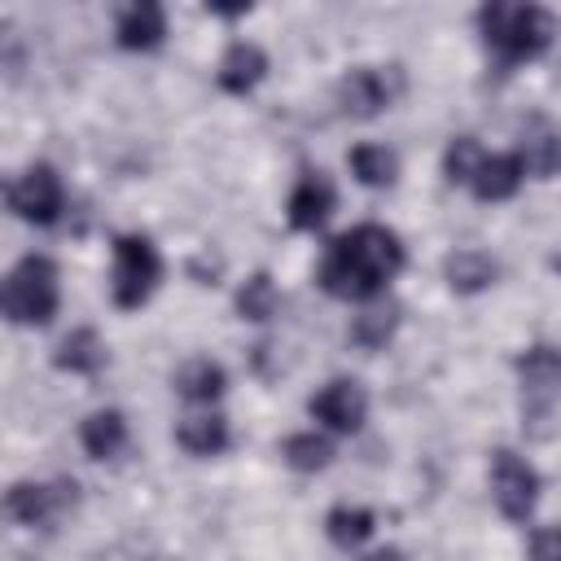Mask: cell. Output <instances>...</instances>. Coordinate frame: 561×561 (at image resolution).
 <instances>
[{
  "label": "cell",
  "instance_id": "obj_13",
  "mask_svg": "<svg viewBox=\"0 0 561 561\" xmlns=\"http://www.w3.org/2000/svg\"><path fill=\"white\" fill-rule=\"evenodd\" d=\"M285 210H289V224H294L298 232H316V228L329 219V210H333V184H329L320 171H307V175L294 184Z\"/></svg>",
  "mask_w": 561,
  "mask_h": 561
},
{
  "label": "cell",
  "instance_id": "obj_10",
  "mask_svg": "<svg viewBox=\"0 0 561 561\" xmlns=\"http://www.w3.org/2000/svg\"><path fill=\"white\" fill-rule=\"evenodd\" d=\"M162 35H167V18H162V4H153V0L123 4L114 18V39L127 53H153L162 44Z\"/></svg>",
  "mask_w": 561,
  "mask_h": 561
},
{
  "label": "cell",
  "instance_id": "obj_16",
  "mask_svg": "<svg viewBox=\"0 0 561 561\" xmlns=\"http://www.w3.org/2000/svg\"><path fill=\"white\" fill-rule=\"evenodd\" d=\"M443 276H447V285H451L456 294H482L486 285H495L500 263H495L486 250L465 245V250H451V254L443 259Z\"/></svg>",
  "mask_w": 561,
  "mask_h": 561
},
{
  "label": "cell",
  "instance_id": "obj_15",
  "mask_svg": "<svg viewBox=\"0 0 561 561\" xmlns=\"http://www.w3.org/2000/svg\"><path fill=\"white\" fill-rule=\"evenodd\" d=\"M267 75V53L259 48V44H245V39H237L228 53H224V61H219V88L224 92H232V96H245L250 88H259V79Z\"/></svg>",
  "mask_w": 561,
  "mask_h": 561
},
{
  "label": "cell",
  "instance_id": "obj_26",
  "mask_svg": "<svg viewBox=\"0 0 561 561\" xmlns=\"http://www.w3.org/2000/svg\"><path fill=\"white\" fill-rule=\"evenodd\" d=\"M482 158H486V153L478 149V140H473V136H456V140L447 145V153H443V171H447V180H451V184H469Z\"/></svg>",
  "mask_w": 561,
  "mask_h": 561
},
{
  "label": "cell",
  "instance_id": "obj_21",
  "mask_svg": "<svg viewBox=\"0 0 561 561\" xmlns=\"http://www.w3.org/2000/svg\"><path fill=\"white\" fill-rule=\"evenodd\" d=\"M346 162H351L355 180L368 184V188H390L394 175H399V158H394L386 145H355V149L346 153Z\"/></svg>",
  "mask_w": 561,
  "mask_h": 561
},
{
  "label": "cell",
  "instance_id": "obj_5",
  "mask_svg": "<svg viewBox=\"0 0 561 561\" xmlns=\"http://www.w3.org/2000/svg\"><path fill=\"white\" fill-rule=\"evenodd\" d=\"M399 92H403V70L399 66H355L337 83V105L351 118H373V114L390 110L399 101Z\"/></svg>",
  "mask_w": 561,
  "mask_h": 561
},
{
  "label": "cell",
  "instance_id": "obj_4",
  "mask_svg": "<svg viewBox=\"0 0 561 561\" xmlns=\"http://www.w3.org/2000/svg\"><path fill=\"white\" fill-rule=\"evenodd\" d=\"M158 276H162V259L153 250L149 237L140 232H127L114 241V272H110V294L123 311L149 302V294L158 289Z\"/></svg>",
  "mask_w": 561,
  "mask_h": 561
},
{
  "label": "cell",
  "instance_id": "obj_27",
  "mask_svg": "<svg viewBox=\"0 0 561 561\" xmlns=\"http://www.w3.org/2000/svg\"><path fill=\"white\" fill-rule=\"evenodd\" d=\"M530 561H561V526H539L530 535Z\"/></svg>",
  "mask_w": 561,
  "mask_h": 561
},
{
  "label": "cell",
  "instance_id": "obj_6",
  "mask_svg": "<svg viewBox=\"0 0 561 561\" xmlns=\"http://www.w3.org/2000/svg\"><path fill=\"white\" fill-rule=\"evenodd\" d=\"M491 495L508 522H526L539 504V473L530 469V460L500 447V451H491Z\"/></svg>",
  "mask_w": 561,
  "mask_h": 561
},
{
  "label": "cell",
  "instance_id": "obj_3",
  "mask_svg": "<svg viewBox=\"0 0 561 561\" xmlns=\"http://www.w3.org/2000/svg\"><path fill=\"white\" fill-rule=\"evenodd\" d=\"M4 316L13 324L44 329L57 316V263L48 254H26L4 276Z\"/></svg>",
  "mask_w": 561,
  "mask_h": 561
},
{
  "label": "cell",
  "instance_id": "obj_12",
  "mask_svg": "<svg viewBox=\"0 0 561 561\" xmlns=\"http://www.w3.org/2000/svg\"><path fill=\"white\" fill-rule=\"evenodd\" d=\"M517 158L530 175L548 180L561 171V127H552L548 118H526L522 123V140H517Z\"/></svg>",
  "mask_w": 561,
  "mask_h": 561
},
{
  "label": "cell",
  "instance_id": "obj_20",
  "mask_svg": "<svg viewBox=\"0 0 561 561\" xmlns=\"http://www.w3.org/2000/svg\"><path fill=\"white\" fill-rule=\"evenodd\" d=\"M175 443L188 451V456H219L228 447V421L224 416H188L180 421L175 430Z\"/></svg>",
  "mask_w": 561,
  "mask_h": 561
},
{
  "label": "cell",
  "instance_id": "obj_17",
  "mask_svg": "<svg viewBox=\"0 0 561 561\" xmlns=\"http://www.w3.org/2000/svg\"><path fill=\"white\" fill-rule=\"evenodd\" d=\"M171 381H175V394H180V399H188V403H210V399H219V394H224L228 373H224L215 359L197 355V359L180 364Z\"/></svg>",
  "mask_w": 561,
  "mask_h": 561
},
{
  "label": "cell",
  "instance_id": "obj_25",
  "mask_svg": "<svg viewBox=\"0 0 561 561\" xmlns=\"http://www.w3.org/2000/svg\"><path fill=\"white\" fill-rule=\"evenodd\" d=\"M276 285H272V276L267 272H254L241 289H237V316L241 320H254V324H263V320H272L276 316Z\"/></svg>",
  "mask_w": 561,
  "mask_h": 561
},
{
  "label": "cell",
  "instance_id": "obj_18",
  "mask_svg": "<svg viewBox=\"0 0 561 561\" xmlns=\"http://www.w3.org/2000/svg\"><path fill=\"white\" fill-rule=\"evenodd\" d=\"M79 443H83V451H88L92 460L118 456L123 443H127V421H123V412H114V408L92 412V416L79 425Z\"/></svg>",
  "mask_w": 561,
  "mask_h": 561
},
{
  "label": "cell",
  "instance_id": "obj_22",
  "mask_svg": "<svg viewBox=\"0 0 561 561\" xmlns=\"http://www.w3.org/2000/svg\"><path fill=\"white\" fill-rule=\"evenodd\" d=\"M394 329H399V302H368V307L351 320V342L377 351V346H386V342L394 337Z\"/></svg>",
  "mask_w": 561,
  "mask_h": 561
},
{
  "label": "cell",
  "instance_id": "obj_24",
  "mask_svg": "<svg viewBox=\"0 0 561 561\" xmlns=\"http://www.w3.org/2000/svg\"><path fill=\"white\" fill-rule=\"evenodd\" d=\"M324 530H329V539L337 543V548H359L373 530H377V522H373V513L368 508H359V504H337L329 517H324Z\"/></svg>",
  "mask_w": 561,
  "mask_h": 561
},
{
  "label": "cell",
  "instance_id": "obj_1",
  "mask_svg": "<svg viewBox=\"0 0 561 561\" xmlns=\"http://www.w3.org/2000/svg\"><path fill=\"white\" fill-rule=\"evenodd\" d=\"M403 267V241L386 224H355L324 245L316 280L329 298L368 302L377 298Z\"/></svg>",
  "mask_w": 561,
  "mask_h": 561
},
{
  "label": "cell",
  "instance_id": "obj_19",
  "mask_svg": "<svg viewBox=\"0 0 561 561\" xmlns=\"http://www.w3.org/2000/svg\"><path fill=\"white\" fill-rule=\"evenodd\" d=\"M53 364H57L61 373H79V377L101 373V364H105V346H101L96 329H75V333H66L61 346H57V355H53Z\"/></svg>",
  "mask_w": 561,
  "mask_h": 561
},
{
  "label": "cell",
  "instance_id": "obj_7",
  "mask_svg": "<svg viewBox=\"0 0 561 561\" xmlns=\"http://www.w3.org/2000/svg\"><path fill=\"white\" fill-rule=\"evenodd\" d=\"M61 206H66V193H61V180L48 162H35L26 167L13 184H9V210L35 228H53L61 219Z\"/></svg>",
  "mask_w": 561,
  "mask_h": 561
},
{
  "label": "cell",
  "instance_id": "obj_23",
  "mask_svg": "<svg viewBox=\"0 0 561 561\" xmlns=\"http://www.w3.org/2000/svg\"><path fill=\"white\" fill-rule=\"evenodd\" d=\"M280 456H285V465L298 469V473H320V469L333 460V443H329L324 434H316V430H302V434H289V438H285Z\"/></svg>",
  "mask_w": 561,
  "mask_h": 561
},
{
  "label": "cell",
  "instance_id": "obj_14",
  "mask_svg": "<svg viewBox=\"0 0 561 561\" xmlns=\"http://www.w3.org/2000/svg\"><path fill=\"white\" fill-rule=\"evenodd\" d=\"M522 175H526V167H522L517 153H486V158L478 162L469 188H473V197H482V202H504V197H513V193L522 188Z\"/></svg>",
  "mask_w": 561,
  "mask_h": 561
},
{
  "label": "cell",
  "instance_id": "obj_2",
  "mask_svg": "<svg viewBox=\"0 0 561 561\" xmlns=\"http://www.w3.org/2000/svg\"><path fill=\"white\" fill-rule=\"evenodd\" d=\"M478 31L486 48L500 61H530L552 48L557 18L543 4H482L478 9Z\"/></svg>",
  "mask_w": 561,
  "mask_h": 561
},
{
  "label": "cell",
  "instance_id": "obj_28",
  "mask_svg": "<svg viewBox=\"0 0 561 561\" xmlns=\"http://www.w3.org/2000/svg\"><path fill=\"white\" fill-rule=\"evenodd\" d=\"M368 561H403V557H399V552H394V548H386V552H373V557H368Z\"/></svg>",
  "mask_w": 561,
  "mask_h": 561
},
{
  "label": "cell",
  "instance_id": "obj_11",
  "mask_svg": "<svg viewBox=\"0 0 561 561\" xmlns=\"http://www.w3.org/2000/svg\"><path fill=\"white\" fill-rule=\"evenodd\" d=\"M517 377L530 403H552L561 394V346H526L517 355Z\"/></svg>",
  "mask_w": 561,
  "mask_h": 561
},
{
  "label": "cell",
  "instance_id": "obj_9",
  "mask_svg": "<svg viewBox=\"0 0 561 561\" xmlns=\"http://www.w3.org/2000/svg\"><path fill=\"white\" fill-rule=\"evenodd\" d=\"M75 504V482H57V486H44V482H13L9 495H4V513L22 526H44L57 517V508Z\"/></svg>",
  "mask_w": 561,
  "mask_h": 561
},
{
  "label": "cell",
  "instance_id": "obj_8",
  "mask_svg": "<svg viewBox=\"0 0 561 561\" xmlns=\"http://www.w3.org/2000/svg\"><path fill=\"white\" fill-rule=\"evenodd\" d=\"M307 412H311L324 430H333V434H355V430L364 425V416H368V394H364L359 381L333 377L329 386H320V390L307 399Z\"/></svg>",
  "mask_w": 561,
  "mask_h": 561
}]
</instances>
